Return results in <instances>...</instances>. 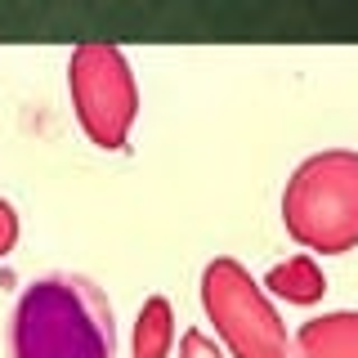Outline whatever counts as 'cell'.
Instances as JSON below:
<instances>
[{
    "instance_id": "cell-1",
    "label": "cell",
    "mask_w": 358,
    "mask_h": 358,
    "mask_svg": "<svg viewBox=\"0 0 358 358\" xmlns=\"http://www.w3.org/2000/svg\"><path fill=\"white\" fill-rule=\"evenodd\" d=\"M9 345L14 358H117V318L90 278L50 273L18 296Z\"/></svg>"
},
{
    "instance_id": "cell-9",
    "label": "cell",
    "mask_w": 358,
    "mask_h": 358,
    "mask_svg": "<svg viewBox=\"0 0 358 358\" xmlns=\"http://www.w3.org/2000/svg\"><path fill=\"white\" fill-rule=\"evenodd\" d=\"M14 246H18V210L0 197V260H5Z\"/></svg>"
},
{
    "instance_id": "cell-3",
    "label": "cell",
    "mask_w": 358,
    "mask_h": 358,
    "mask_svg": "<svg viewBox=\"0 0 358 358\" xmlns=\"http://www.w3.org/2000/svg\"><path fill=\"white\" fill-rule=\"evenodd\" d=\"M201 309L215 322V336L233 358H287V322L273 309L268 291L251 278V268L233 255H215L201 268Z\"/></svg>"
},
{
    "instance_id": "cell-8",
    "label": "cell",
    "mask_w": 358,
    "mask_h": 358,
    "mask_svg": "<svg viewBox=\"0 0 358 358\" xmlns=\"http://www.w3.org/2000/svg\"><path fill=\"white\" fill-rule=\"evenodd\" d=\"M179 358H224V345L210 341L201 327H188L179 336Z\"/></svg>"
},
{
    "instance_id": "cell-4",
    "label": "cell",
    "mask_w": 358,
    "mask_h": 358,
    "mask_svg": "<svg viewBox=\"0 0 358 358\" xmlns=\"http://www.w3.org/2000/svg\"><path fill=\"white\" fill-rule=\"evenodd\" d=\"M67 94L85 139L103 152H121L139 117V85L126 54L108 41H81L67 59Z\"/></svg>"
},
{
    "instance_id": "cell-7",
    "label": "cell",
    "mask_w": 358,
    "mask_h": 358,
    "mask_svg": "<svg viewBox=\"0 0 358 358\" xmlns=\"http://www.w3.org/2000/svg\"><path fill=\"white\" fill-rule=\"evenodd\" d=\"M130 350H134V358H171V350H175V309H171L166 296H148L139 305Z\"/></svg>"
},
{
    "instance_id": "cell-2",
    "label": "cell",
    "mask_w": 358,
    "mask_h": 358,
    "mask_svg": "<svg viewBox=\"0 0 358 358\" xmlns=\"http://www.w3.org/2000/svg\"><path fill=\"white\" fill-rule=\"evenodd\" d=\"M282 224L291 242L318 255L358 246V152L327 148L291 171L282 188Z\"/></svg>"
},
{
    "instance_id": "cell-6",
    "label": "cell",
    "mask_w": 358,
    "mask_h": 358,
    "mask_svg": "<svg viewBox=\"0 0 358 358\" xmlns=\"http://www.w3.org/2000/svg\"><path fill=\"white\" fill-rule=\"evenodd\" d=\"M260 287L273 291V296L287 300V305H318L322 291H327V278H322V268H318L313 255H291V260L268 268Z\"/></svg>"
},
{
    "instance_id": "cell-5",
    "label": "cell",
    "mask_w": 358,
    "mask_h": 358,
    "mask_svg": "<svg viewBox=\"0 0 358 358\" xmlns=\"http://www.w3.org/2000/svg\"><path fill=\"white\" fill-rule=\"evenodd\" d=\"M287 358H358V309H336L309 318L291 336Z\"/></svg>"
}]
</instances>
